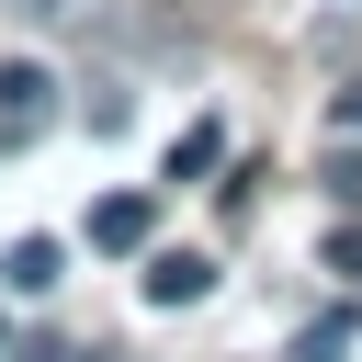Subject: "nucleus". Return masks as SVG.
Returning <instances> with one entry per match:
<instances>
[{
    "mask_svg": "<svg viewBox=\"0 0 362 362\" xmlns=\"http://www.w3.org/2000/svg\"><path fill=\"white\" fill-rule=\"evenodd\" d=\"M45 113H57V79H45L34 57H11V68H0V136H34Z\"/></svg>",
    "mask_w": 362,
    "mask_h": 362,
    "instance_id": "1",
    "label": "nucleus"
},
{
    "mask_svg": "<svg viewBox=\"0 0 362 362\" xmlns=\"http://www.w3.org/2000/svg\"><path fill=\"white\" fill-rule=\"evenodd\" d=\"M147 238H158V204L147 192H102L90 204V249H147Z\"/></svg>",
    "mask_w": 362,
    "mask_h": 362,
    "instance_id": "2",
    "label": "nucleus"
},
{
    "mask_svg": "<svg viewBox=\"0 0 362 362\" xmlns=\"http://www.w3.org/2000/svg\"><path fill=\"white\" fill-rule=\"evenodd\" d=\"M204 294H215V260L204 249H158L147 260V305H204Z\"/></svg>",
    "mask_w": 362,
    "mask_h": 362,
    "instance_id": "3",
    "label": "nucleus"
},
{
    "mask_svg": "<svg viewBox=\"0 0 362 362\" xmlns=\"http://www.w3.org/2000/svg\"><path fill=\"white\" fill-rule=\"evenodd\" d=\"M57 272H68L57 238H11V249H0V283H11V294H57Z\"/></svg>",
    "mask_w": 362,
    "mask_h": 362,
    "instance_id": "4",
    "label": "nucleus"
},
{
    "mask_svg": "<svg viewBox=\"0 0 362 362\" xmlns=\"http://www.w3.org/2000/svg\"><path fill=\"white\" fill-rule=\"evenodd\" d=\"M351 339H362V317H351V305H328L317 328H294V351H283V362H351Z\"/></svg>",
    "mask_w": 362,
    "mask_h": 362,
    "instance_id": "5",
    "label": "nucleus"
},
{
    "mask_svg": "<svg viewBox=\"0 0 362 362\" xmlns=\"http://www.w3.org/2000/svg\"><path fill=\"white\" fill-rule=\"evenodd\" d=\"M226 158V136L215 124H181V147H170V181H192V170H215Z\"/></svg>",
    "mask_w": 362,
    "mask_h": 362,
    "instance_id": "6",
    "label": "nucleus"
},
{
    "mask_svg": "<svg viewBox=\"0 0 362 362\" xmlns=\"http://www.w3.org/2000/svg\"><path fill=\"white\" fill-rule=\"evenodd\" d=\"M328 272H339V283L362 294V226H339V238H328Z\"/></svg>",
    "mask_w": 362,
    "mask_h": 362,
    "instance_id": "7",
    "label": "nucleus"
},
{
    "mask_svg": "<svg viewBox=\"0 0 362 362\" xmlns=\"http://www.w3.org/2000/svg\"><path fill=\"white\" fill-rule=\"evenodd\" d=\"M317 181H328V192H339V204H362V158H351V147H339V158H328V170H317Z\"/></svg>",
    "mask_w": 362,
    "mask_h": 362,
    "instance_id": "8",
    "label": "nucleus"
},
{
    "mask_svg": "<svg viewBox=\"0 0 362 362\" xmlns=\"http://www.w3.org/2000/svg\"><path fill=\"white\" fill-rule=\"evenodd\" d=\"M339 124H351V136H362V79H351V90H339Z\"/></svg>",
    "mask_w": 362,
    "mask_h": 362,
    "instance_id": "9",
    "label": "nucleus"
},
{
    "mask_svg": "<svg viewBox=\"0 0 362 362\" xmlns=\"http://www.w3.org/2000/svg\"><path fill=\"white\" fill-rule=\"evenodd\" d=\"M0 351H11V328H0Z\"/></svg>",
    "mask_w": 362,
    "mask_h": 362,
    "instance_id": "10",
    "label": "nucleus"
}]
</instances>
